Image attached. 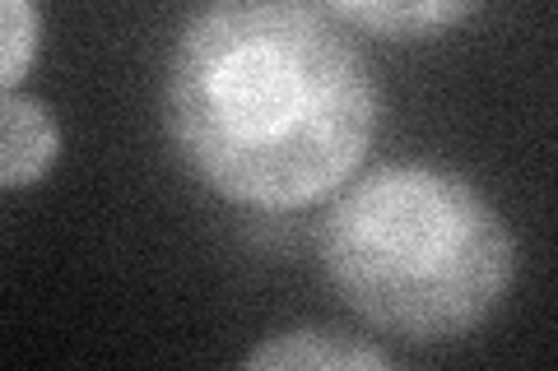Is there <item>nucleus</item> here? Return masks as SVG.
<instances>
[{"mask_svg": "<svg viewBox=\"0 0 558 371\" xmlns=\"http://www.w3.org/2000/svg\"><path fill=\"white\" fill-rule=\"evenodd\" d=\"M163 116L186 168L223 200L303 209L363 163L377 88L322 14L229 5L201 14L172 47Z\"/></svg>", "mask_w": 558, "mask_h": 371, "instance_id": "1", "label": "nucleus"}, {"mask_svg": "<svg viewBox=\"0 0 558 371\" xmlns=\"http://www.w3.org/2000/svg\"><path fill=\"white\" fill-rule=\"evenodd\" d=\"M322 270L344 307L410 344L484 325L517 279V242L470 182L438 168H377L330 205Z\"/></svg>", "mask_w": 558, "mask_h": 371, "instance_id": "2", "label": "nucleus"}, {"mask_svg": "<svg viewBox=\"0 0 558 371\" xmlns=\"http://www.w3.org/2000/svg\"><path fill=\"white\" fill-rule=\"evenodd\" d=\"M57 149H61V131L47 116L43 102L20 98V88L5 94V116H0V186L5 190L33 186L57 163Z\"/></svg>", "mask_w": 558, "mask_h": 371, "instance_id": "3", "label": "nucleus"}, {"mask_svg": "<svg viewBox=\"0 0 558 371\" xmlns=\"http://www.w3.org/2000/svg\"><path fill=\"white\" fill-rule=\"evenodd\" d=\"M344 20L381 38H428V33L457 28L480 0H330Z\"/></svg>", "mask_w": 558, "mask_h": 371, "instance_id": "4", "label": "nucleus"}, {"mask_svg": "<svg viewBox=\"0 0 558 371\" xmlns=\"http://www.w3.org/2000/svg\"><path fill=\"white\" fill-rule=\"evenodd\" d=\"M247 367H387V353L368 344H349L322 330H299V334H275L260 344Z\"/></svg>", "mask_w": 558, "mask_h": 371, "instance_id": "5", "label": "nucleus"}, {"mask_svg": "<svg viewBox=\"0 0 558 371\" xmlns=\"http://www.w3.org/2000/svg\"><path fill=\"white\" fill-rule=\"evenodd\" d=\"M0 14H5V65H0V79H5V94H14L33 51H38V10H33V0H0Z\"/></svg>", "mask_w": 558, "mask_h": 371, "instance_id": "6", "label": "nucleus"}]
</instances>
